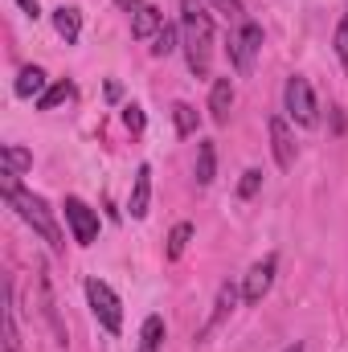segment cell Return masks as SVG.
<instances>
[{
  "label": "cell",
  "instance_id": "obj_1",
  "mask_svg": "<svg viewBox=\"0 0 348 352\" xmlns=\"http://www.w3.org/2000/svg\"><path fill=\"white\" fill-rule=\"evenodd\" d=\"M180 33H184V58L197 78H209L213 62V16L201 0H180Z\"/></svg>",
  "mask_w": 348,
  "mask_h": 352
},
{
  "label": "cell",
  "instance_id": "obj_2",
  "mask_svg": "<svg viewBox=\"0 0 348 352\" xmlns=\"http://www.w3.org/2000/svg\"><path fill=\"white\" fill-rule=\"evenodd\" d=\"M0 192H4V201L17 209V217H21L25 226H33V234H41L54 250H62V246H66V238H62V230H58L54 213L45 209V201H41V197H33L29 188H21V184H17V176L4 173V168H0Z\"/></svg>",
  "mask_w": 348,
  "mask_h": 352
},
{
  "label": "cell",
  "instance_id": "obj_3",
  "mask_svg": "<svg viewBox=\"0 0 348 352\" xmlns=\"http://www.w3.org/2000/svg\"><path fill=\"white\" fill-rule=\"evenodd\" d=\"M87 299H90L94 320H98L107 332H123V303H119V295H115L102 278H87Z\"/></svg>",
  "mask_w": 348,
  "mask_h": 352
},
{
  "label": "cell",
  "instance_id": "obj_4",
  "mask_svg": "<svg viewBox=\"0 0 348 352\" xmlns=\"http://www.w3.org/2000/svg\"><path fill=\"white\" fill-rule=\"evenodd\" d=\"M283 107H287V115L299 123V127H312L316 123V94H312V87H307V78L303 74H291L287 78V87H283Z\"/></svg>",
  "mask_w": 348,
  "mask_h": 352
},
{
  "label": "cell",
  "instance_id": "obj_5",
  "mask_svg": "<svg viewBox=\"0 0 348 352\" xmlns=\"http://www.w3.org/2000/svg\"><path fill=\"white\" fill-rule=\"evenodd\" d=\"M66 221H70V234H74L78 246H90V242L98 238V213L90 209L87 201L66 197Z\"/></svg>",
  "mask_w": 348,
  "mask_h": 352
},
{
  "label": "cell",
  "instance_id": "obj_6",
  "mask_svg": "<svg viewBox=\"0 0 348 352\" xmlns=\"http://www.w3.org/2000/svg\"><path fill=\"white\" fill-rule=\"evenodd\" d=\"M262 50V29L254 21H242V29H238V37L230 41V58H234V66H238V74H250V66H254V54Z\"/></svg>",
  "mask_w": 348,
  "mask_h": 352
},
{
  "label": "cell",
  "instance_id": "obj_7",
  "mask_svg": "<svg viewBox=\"0 0 348 352\" xmlns=\"http://www.w3.org/2000/svg\"><path fill=\"white\" fill-rule=\"evenodd\" d=\"M274 270H279V258H274V254H266L262 263L250 266V274H246V283H242V299H246V303H262V295H266L270 283H274Z\"/></svg>",
  "mask_w": 348,
  "mask_h": 352
},
{
  "label": "cell",
  "instance_id": "obj_8",
  "mask_svg": "<svg viewBox=\"0 0 348 352\" xmlns=\"http://www.w3.org/2000/svg\"><path fill=\"white\" fill-rule=\"evenodd\" d=\"M160 29H164V12H160L156 4H140V8L131 12V37H135V41H152Z\"/></svg>",
  "mask_w": 348,
  "mask_h": 352
},
{
  "label": "cell",
  "instance_id": "obj_9",
  "mask_svg": "<svg viewBox=\"0 0 348 352\" xmlns=\"http://www.w3.org/2000/svg\"><path fill=\"white\" fill-rule=\"evenodd\" d=\"M270 148H274V164L279 168H291L295 164V144H291V131H287V119H270Z\"/></svg>",
  "mask_w": 348,
  "mask_h": 352
},
{
  "label": "cell",
  "instance_id": "obj_10",
  "mask_svg": "<svg viewBox=\"0 0 348 352\" xmlns=\"http://www.w3.org/2000/svg\"><path fill=\"white\" fill-rule=\"evenodd\" d=\"M230 107H234V82L230 78H217L213 90H209V115H213V123H226L230 119Z\"/></svg>",
  "mask_w": 348,
  "mask_h": 352
},
{
  "label": "cell",
  "instance_id": "obj_11",
  "mask_svg": "<svg viewBox=\"0 0 348 352\" xmlns=\"http://www.w3.org/2000/svg\"><path fill=\"white\" fill-rule=\"evenodd\" d=\"M148 201H152V168L144 164L140 173H135V188H131V217L140 221V217H148Z\"/></svg>",
  "mask_w": 348,
  "mask_h": 352
},
{
  "label": "cell",
  "instance_id": "obj_12",
  "mask_svg": "<svg viewBox=\"0 0 348 352\" xmlns=\"http://www.w3.org/2000/svg\"><path fill=\"white\" fill-rule=\"evenodd\" d=\"M12 90H17L21 98H41V94L50 90V87H45V70H41V66H25V70L17 74Z\"/></svg>",
  "mask_w": 348,
  "mask_h": 352
},
{
  "label": "cell",
  "instance_id": "obj_13",
  "mask_svg": "<svg viewBox=\"0 0 348 352\" xmlns=\"http://www.w3.org/2000/svg\"><path fill=\"white\" fill-rule=\"evenodd\" d=\"M234 303H238V287H234V283H221V287H217L213 316H209V324H205V332H201V336H209V332H213V328H217V324H221L230 311H234Z\"/></svg>",
  "mask_w": 348,
  "mask_h": 352
},
{
  "label": "cell",
  "instance_id": "obj_14",
  "mask_svg": "<svg viewBox=\"0 0 348 352\" xmlns=\"http://www.w3.org/2000/svg\"><path fill=\"white\" fill-rule=\"evenodd\" d=\"M164 336H168L164 316H148L144 328H140V352H160L164 349Z\"/></svg>",
  "mask_w": 348,
  "mask_h": 352
},
{
  "label": "cell",
  "instance_id": "obj_15",
  "mask_svg": "<svg viewBox=\"0 0 348 352\" xmlns=\"http://www.w3.org/2000/svg\"><path fill=\"white\" fill-rule=\"evenodd\" d=\"M54 29L66 37V45H74L78 41V33H83V16H78V8H54Z\"/></svg>",
  "mask_w": 348,
  "mask_h": 352
},
{
  "label": "cell",
  "instance_id": "obj_16",
  "mask_svg": "<svg viewBox=\"0 0 348 352\" xmlns=\"http://www.w3.org/2000/svg\"><path fill=\"white\" fill-rule=\"evenodd\" d=\"M213 173H217V148L213 140H201L197 144V184H213Z\"/></svg>",
  "mask_w": 348,
  "mask_h": 352
},
{
  "label": "cell",
  "instance_id": "obj_17",
  "mask_svg": "<svg viewBox=\"0 0 348 352\" xmlns=\"http://www.w3.org/2000/svg\"><path fill=\"white\" fill-rule=\"evenodd\" d=\"M0 160H4V173L21 176L25 168H33V152H25V148H17V144H4L0 148Z\"/></svg>",
  "mask_w": 348,
  "mask_h": 352
},
{
  "label": "cell",
  "instance_id": "obj_18",
  "mask_svg": "<svg viewBox=\"0 0 348 352\" xmlns=\"http://www.w3.org/2000/svg\"><path fill=\"white\" fill-rule=\"evenodd\" d=\"M173 123H176V135H197V111L188 107V102H176L173 107Z\"/></svg>",
  "mask_w": 348,
  "mask_h": 352
},
{
  "label": "cell",
  "instance_id": "obj_19",
  "mask_svg": "<svg viewBox=\"0 0 348 352\" xmlns=\"http://www.w3.org/2000/svg\"><path fill=\"white\" fill-rule=\"evenodd\" d=\"M66 98H74V82H54V87L37 98V107H41V111H54V107H62Z\"/></svg>",
  "mask_w": 348,
  "mask_h": 352
},
{
  "label": "cell",
  "instance_id": "obj_20",
  "mask_svg": "<svg viewBox=\"0 0 348 352\" xmlns=\"http://www.w3.org/2000/svg\"><path fill=\"white\" fill-rule=\"evenodd\" d=\"M188 238H193V226H188V221L173 226V234H168V258H180V254H184Z\"/></svg>",
  "mask_w": 348,
  "mask_h": 352
},
{
  "label": "cell",
  "instance_id": "obj_21",
  "mask_svg": "<svg viewBox=\"0 0 348 352\" xmlns=\"http://www.w3.org/2000/svg\"><path fill=\"white\" fill-rule=\"evenodd\" d=\"M21 340H17V316H12V295H8V307H4V352H17Z\"/></svg>",
  "mask_w": 348,
  "mask_h": 352
},
{
  "label": "cell",
  "instance_id": "obj_22",
  "mask_svg": "<svg viewBox=\"0 0 348 352\" xmlns=\"http://www.w3.org/2000/svg\"><path fill=\"white\" fill-rule=\"evenodd\" d=\"M152 41H156V45H152V54H156V58H168V54L176 50V29H173V25H164Z\"/></svg>",
  "mask_w": 348,
  "mask_h": 352
},
{
  "label": "cell",
  "instance_id": "obj_23",
  "mask_svg": "<svg viewBox=\"0 0 348 352\" xmlns=\"http://www.w3.org/2000/svg\"><path fill=\"white\" fill-rule=\"evenodd\" d=\"M336 58H340V66H345V74H348V12L340 16V25H336Z\"/></svg>",
  "mask_w": 348,
  "mask_h": 352
},
{
  "label": "cell",
  "instance_id": "obj_24",
  "mask_svg": "<svg viewBox=\"0 0 348 352\" xmlns=\"http://www.w3.org/2000/svg\"><path fill=\"white\" fill-rule=\"evenodd\" d=\"M259 188H262V173H259V168L242 173V184H238V197H254Z\"/></svg>",
  "mask_w": 348,
  "mask_h": 352
},
{
  "label": "cell",
  "instance_id": "obj_25",
  "mask_svg": "<svg viewBox=\"0 0 348 352\" xmlns=\"http://www.w3.org/2000/svg\"><path fill=\"white\" fill-rule=\"evenodd\" d=\"M123 123L131 127V131H144V111L131 102V107H123Z\"/></svg>",
  "mask_w": 348,
  "mask_h": 352
},
{
  "label": "cell",
  "instance_id": "obj_26",
  "mask_svg": "<svg viewBox=\"0 0 348 352\" xmlns=\"http://www.w3.org/2000/svg\"><path fill=\"white\" fill-rule=\"evenodd\" d=\"M209 4H213L217 12H226V16H238V12H242V0H209Z\"/></svg>",
  "mask_w": 348,
  "mask_h": 352
},
{
  "label": "cell",
  "instance_id": "obj_27",
  "mask_svg": "<svg viewBox=\"0 0 348 352\" xmlns=\"http://www.w3.org/2000/svg\"><path fill=\"white\" fill-rule=\"evenodd\" d=\"M17 4H21V12H25V16H33V21L41 16V8H37V0H17Z\"/></svg>",
  "mask_w": 348,
  "mask_h": 352
},
{
  "label": "cell",
  "instance_id": "obj_28",
  "mask_svg": "<svg viewBox=\"0 0 348 352\" xmlns=\"http://www.w3.org/2000/svg\"><path fill=\"white\" fill-rule=\"evenodd\" d=\"M115 4H119V8H127V12H135V8H140L144 0H115Z\"/></svg>",
  "mask_w": 348,
  "mask_h": 352
},
{
  "label": "cell",
  "instance_id": "obj_29",
  "mask_svg": "<svg viewBox=\"0 0 348 352\" xmlns=\"http://www.w3.org/2000/svg\"><path fill=\"white\" fill-rule=\"evenodd\" d=\"M283 352H303V344H287Z\"/></svg>",
  "mask_w": 348,
  "mask_h": 352
}]
</instances>
